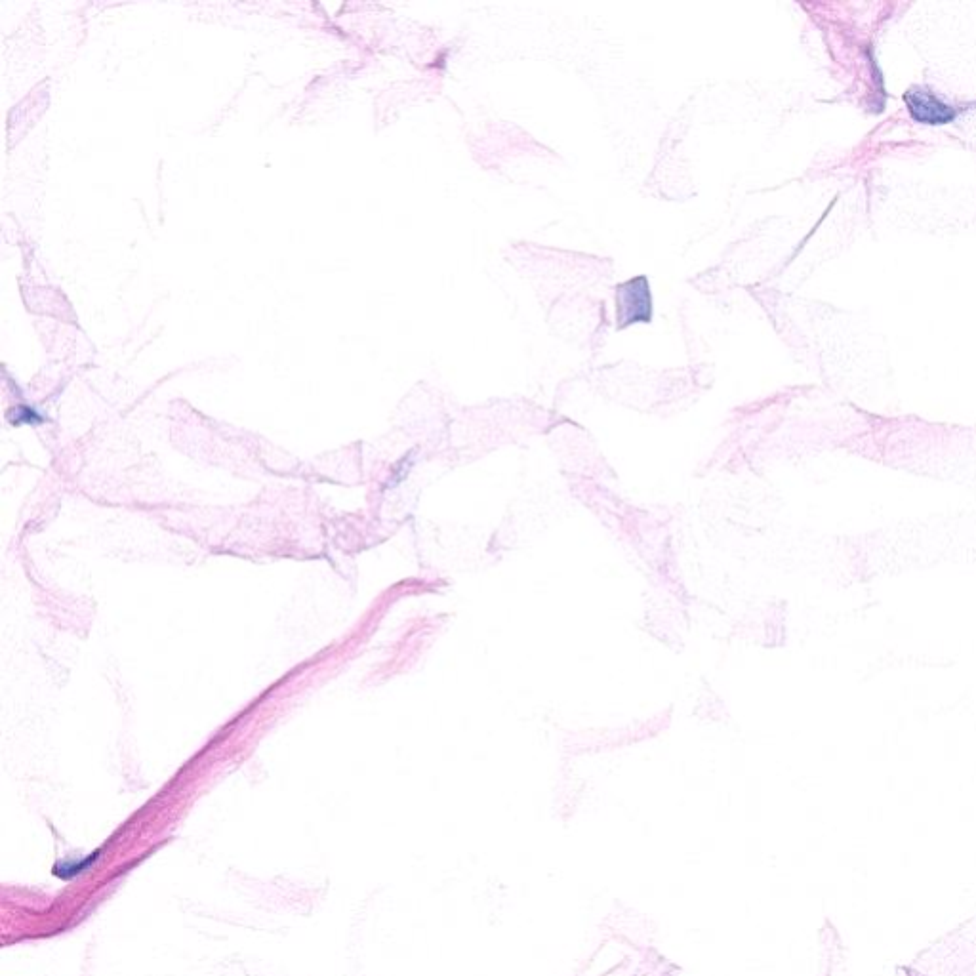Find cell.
<instances>
[{"label": "cell", "instance_id": "6da1fadb", "mask_svg": "<svg viewBox=\"0 0 976 976\" xmlns=\"http://www.w3.org/2000/svg\"><path fill=\"white\" fill-rule=\"evenodd\" d=\"M652 294L649 279L639 275L616 286V328L624 330L631 325L651 323Z\"/></svg>", "mask_w": 976, "mask_h": 976}, {"label": "cell", "instance_id": "7a4b0ae2", "mask_svg": "<svg viewBox=\"0 0 976 976\" xmlns=\"http://www.w3.org/2000/svg\"><path fill=\"white\" fill-rule=\"evenodd\" d=\"M904 103L912 115V119L921 124H950L956 121L957 109L946 102H942L936 94L927 88L915 86L904 94Z\"/></svg>", "mask_w": 976, "mask_h": 976}]
</instances>
